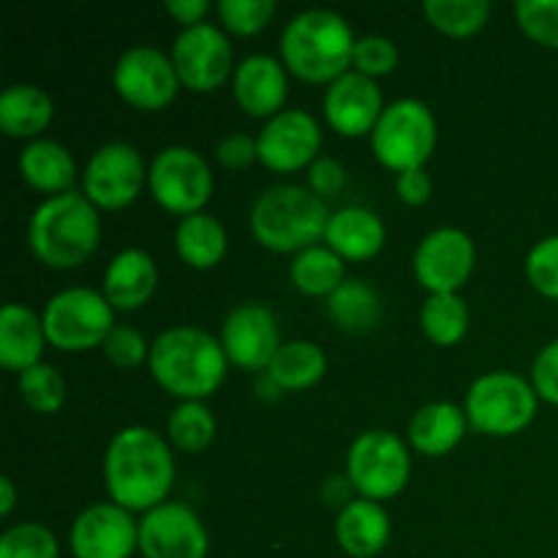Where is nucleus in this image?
<instances>
[{
  "label": "nucleus",
  "mask_w": 558,
  "mask_h": 558,
  "mask_svg": "<svg viewBox=\"0 0 558 558\" xmlns=\"http://www.w3.org/2000/svg\"><path fill=\"white\" fill-rule=\"evenodd\" d=\"M98 240V207L76 189L44 199L27 223V243L36 259L58 270L82 265L96 251Z\"/></svg>",
  "instance_id": "20e7f679"
},
{
  "label": "nucleus",
  "mask_w": 558,
  "mask_h": 558,
  "mask_svg": "<svg viewBox=\"0 0 558 558\" xmlns=\"http://www.w3.org/2000/svg\"><path fill=\"white\" fill-rule=\"evenodd\" d=\"M425 16L447 36H472L488 22V0H425Z\"/></svg>",
  "instance_id": "72a5a7b5"
},
{
  "label": "nucleus",
  "mask_w": 558,
  "mask_h": 558,
  "mask_svg": "<svg viewBox=\"0 0 558 558\" xmlns=\"http://www.w3.org/2000/svg\"><path fill=\"white\" fill-rule=\"evenodd\" d=\"M41 322L52 347L82 352L107 341L114 330V308L96 289L69 287L47 300Z\"/></svg>",
  "instance_id": "6e6552de"
},
{
  "label": "nucleus",
  "mask_w": 558,
  "mask_h": 558,
  "mask_svg": "<svg viewBox=\"0 0 558 558\" xmlns=\"http://www.w3.org/2000/svg\"><path fill=\"white\" fill-rule=\"evenodd\" d=\"M474 240L458 227H436L414 251V276L430 294L458 292L472 276Z\"/></svg>",
  "instance_id": "4468645a"
},
{
  "label": "nucleus",
  "mask_w": 558,
  "mask_h": 558,
  "mask_svg": "<svg viewBox=\"0 0 558 558\" xmlns=\"http://www.w3.org/2000/svg\"><path fill=\"white\" fill-rule=\"evenodd\" d=\"M101 349L104 357L118 365V368H136V365L147 363V357H150V343L131 325H114V330L109 332Z\"/></svg>",
  "instance_id": "a19ab883"
},
{
  "label": "nucleus",
  "mask_w": 558,
  "mask_h": 558,
  "mask_svg": "<svg viewBox=\"0 0 558 558\" xmlns=\"http://www.w3.org/2000/svg\"><path fill=\"white\" fill-rule=\"evenodd\" d=\"M512 11L529 38L558 49V0H518Z\"/></svg>",
  "instance_id": "e433bc0d"
},
{
  "label": "nucleus",
  "mask_w": 558,
  "mask_h": 558,
  "mask_svg": "<svg viewBox=\"0 0 558 558\" xmlns=\"http://www.w3.org/2000/svg\"><path fill=\"white\" fill-rule=\"evenodd\" d=\"M216 158L229 169L248 167L251 161H256V158H259V150H256V136L227 134L216 145Z\"/></svg>",
  "instance_id": "c03bdc74"
},
{
  "label": "nucleus",
  "mask_w": 558,
  "mask_h": 558,
  "mask_svg": "<svg viewBox=\"0 0 558 558\" xmlns=\"http://www.w3.org/2000/svg\"><path fill=\"white\" fill-rule=\"evenodd\" d=\"M147 185L158 205L180 218L199 213L213 194V169L189 145H167L147 167Z\"/></svg>",
  "instance_id": "9d476101"
},
{
  "label": "nucleus",
  "mask_w": 558,
  "mask_h": 558,
  "mask_svg": "<svg viewBox=\"0 0 558 558\" xmlns=\"http://www.w3.org/2000/svg\"><path fill=\"white\" fill-rule=\"evenodd\" d=\"M169 445L185 452H199L216 436V417L205 401H180L167 420Z\"/></svg>",
  "instance_id": "473e14b6"
},
{
  "label": "nucleus",
  "mask_w": 558,
  "mask_h": 558,
  "mask_svg": "<svg viewBox=\"0 0 558 558\" xmlns=\"http://www.w3.org/2000/svg\"><path fill=\"white\" fill-rule=\"evenodd\" d=\"M420 325L425 336L439 347H452L469 330V308L458 292L428 294L420 308Z\"/></svg>",
  "instance_id": "2f4dec72"
},
{
  "label": "nucleus",
  "mask_w": 558,
  "mask_h": 558,
  "mask_svg": "<svg viewBox=\"0 0 558 558\" xmlns=\"http://www.w3.org/2000/svg\"><path fill=\"white\" fill-rule=\"evenodd\" d=\"M371 147L374 156L396 172L425 167L436 147V118L428 104L412 96L387 104L371 131Z\"/></svg>",
  "instance_id": "0eeeda50"
},
{
  "label": "nucleus",
  "mask_w": 558,
  "mask_h": 558,
  "mask_svg": "<svg viewBox=\"0 0 558 558\" xmlns=\"http://www.w3.org/2000/svg\"><path fill=\"white\" fill-rule=\"evenodd\" d=\"M16 167L33 189L49 191L54 196L71 191L76 178V163L69 147L60 145L58 140H44V136L22 147Z\"/></svg>",
  "instance_id": "393cba45"
},
{
  "label": "nucleus",
  "mask_w": 558,
  "mask_h": 558,
  "mask_svg": "<svg viewBox=\"0 0 558 558\" xmlns=\"http://www.w3.org/2000/svg\"><path fill=\"white\" fill-rule=\"evenodd\" d=\"M147 180L142 153L129 142H107L98 147L82 172V194L104 210L131 205Z\"/></svg>",
  "instance_id": "9b49d317"
},
{
  "label": "nucleus",
  "mask_w": 558,
  "mask_h": 558,
  "mask_svg": "<svg viewBox=\"0 0 558 558\" xmlns=\"http://www.w3.org/2000/svg\"><path fill=\"white\" fill-rule=\"evenodd\" d=\"M357 36L338 11L305 9L287 22L281 33V60L305 82L338 80L352 69Z\"/></svg>",
  "instance_id": "7ed1b4c3"
},
{
  "label": "nucleus",
  "mask_w": 558,
  "mask_h": 558,
  "mask_svg": "<svg viewBox=\"0 0 558 558\" xmlns=\"http://www.w3.org/2000/svg\"><path fill=\"white\" fill-rule=\"evenodd\" d=\"M396 191L407 205H425L434 194V180L425 172V167L407 169V172H398Z\"/></svg>",
  "instance_id": "a18cd8bd"
},
{
  "label": "nucleus",
  "mask_w": 558,
  "mask_h": 558,
  "mask_svg": "<svg viewBox=\"0 0 558 558\" xmlns=\"http://www.w3.org/2000/svg\"><path fill=\"white\" fill-rule=\"evenodd\" d=\"M227 352L213 332L194 325L167 327L150 343V374L180 401H205L227 376Z\"/></svg>",
  "instance_id": "f03ea898"
},
{
  "label": "nucleus",
  "mask_w": 558,
  "mask_h": 558,
  "mask_svg": "<svg viewBox=\"0 0 558 558\" xmlns=\"http://www.w3.org/2000/svg\"><path fill=\"white\" fill-rule=\"evenodd\" d=\"M347 178H349L347 167L332 156H319L308 167V183L316 196L341 194L343 185H347Z\"/></svg>",
  "instance_id": "37998d69"
},
{
  "label": "nucleus",
  "mask_w": 558,
  "mask_h": 558,
  "mask_svg": "<svg viewBox=\"0 0 558 558\" xmlns=\"http://www.w3.org/2000/svg\"><path fill=\"white\" fill-rule=\"evenodd\" d=\"M69 543L74 558H131L140 548V521L114 501H98L74 518Z\"/></svg>",
  "instance_id": "dca6fc26"
},
{
  "label": "nucleus",
  "mask_w": 558,
  "mask_h": 558,
  "mask_svg": "<svg viewBox=\"0 0 558 558\" xmlns=\"http://www.w3.org/2000/svg\"><path fill=\"white\" fill-rule=\"evenodd\" d=\"M174 251L189 267L207 270L227 254V229L210 213H191L174 227Z\"/></svg>",
  "instance_id": "bb28decb"
},
{
  "label": "nucleus",
  "mask_w": 558,
  "mask_h": 558,
  "mask_svg": "<svg viewBox=\"0 0 558 558\" xmlns=\"http://www.w3.org/2000/svg\"><path fill=\"white\" fill-rule=\"evenodd\" d=\"M322 107H325L327 123L338 134L363 136L374 131L376 120L381 118L387 104L381 98V90L374 76H365L360 71L349 69L347 74H341L327 85Z\"/></svg>",
  "instance_id": "6ab92c4d"
},
{
  "label": "nucleus",
  "mask_w": 558,
  "mask_h": 558,
  "mask_svg": "<svg viewBox=\"0 0 558 558\" xmlns=\"http://www.w3.org/2000/svg\"><path fill=\"white\" fill-rule=\"evenodd\" d=\"M14 501H16L14 483H11V477H0V512H3V515H11Z\"/></svg>",
  "instance_id": "09e8293b"
},
{
  "label": "nucleus",
  "mask_w": 558,
  "mask_h": 558,
  "mask_svg": "<svg viewBox=\"0 0 558 558\" xmlns=\"http://www.w3.org/2000/svg\"><path fill=\"white\" fill-rule=\"evenodd\" d=\"M207 529L183 501H163L142 515L140 550L145 558H205Z\"/></svg>",
  "instance_id": "2eb2a0df"
},
{
  "label": "nucleus",
  "mask_w": 558,
  "mask_h": 558,
  "mask_svg": "<svg viewBox=\"0 0 558 558\" xmlns=\"http://www.w3.org/2000/svg\"><path fill=\"white\" fill-rule=\"evenodd\" d=\"M330 213L322 196L298 183L270 185L251 207V232L272 251H303L325 240Z\"/></svg>",
  "instance_id": "39448f33"
},
{
  "label": "nucleus",
  "mask_w": 558,
  "mask_h": 558,
  "mask_svg": "<svg viewBox=\"0 0 558 558\" xmlns=\"http://www.w3.org/2000/svg\"><path fill=\"white\" fill-rule=\"evenodd\" d=\"M44 322L31 305L9 303L0 311V365L9 371H27L41 363Z\"/></svg>",
  "instance_id": "b1692460"
},
{
  "label": "nucleus",
  "mask_w": 558,
  "mask_h": 558,
  "mask_svg": "<svg viewBox=\"0 0 558 558\" xmlns=\"http://www.w3.org/2000/svg\"><path fill=\"white\" fill-rule=\"evenodd\" d=\"M172 63L180 85L196 93H210L232 71V44L213 22L183 27L172 41Z\"/></svg>",
  "instance_id": "f8f14e48"
},
{
  "label": "nucleus",
  "mask_w": 558,
  "mask_h": 558,
  "mask_svg": "<svg viewBox=\"0 0 558 558\" xmlns=\"http://www.w3.org/2000/svg\"><path fill=\"white\" fill-rule=\"evenodd\" d=\"M338 545L354 558H371L390 543V515L374 499H352L336 518Z\"/></svg>",
  "instance_id": "5701e85b"
},
{
  "label": "nucleus",
  "mask_w": 558,
  "mask_h": 558,
  "mask_svg": "<svg viewBox=\"0 0 558 558\" xmlns=\"http://www.w3.org/2000/svg\"><path fill=\"white\" fill-rule=\"evenodd\" d=\"M327 357L319 343L314 341H287L267 365V374L281 385V390H305L314 387L325 376Z\"/></svg>",
  "instance_id": "7c9ffc66"
},
{
  "label": "nucleus",
  "mask_w": 558,
  "mask_h": 558,
  "mask_svg": "<svg viewBox=\"0 0 558 558\" xmlns=\"http://www.w3.org/2000/svg\"><path fill=\"white\" fill-rule=\"evenodd\" d=\"M385 238V221L374 210L360 205H349L330 213V221L325 229V245H330L343 262L371 259L381 251Z\"/></svg>",
  "instance_id": "4be33fe9"
},
{
  "label": "nucleus",
  "mask_w": 558,
  "mask_h": 558,
  "mask_svg": "<svg viewBox=\"0 0 558 558\" xmlns=\"http://www.w3.org/2000/svg\"><path fill=\"white\" fill-rule=\"evenodd\" d=\"M158 287L156 259L145 248H123L104 270L101 294L118 311H134L153 298Z\"/></svg>",
  "instance_id": "412c9836"
},
{
  "label": "nucleus",
  "mask_w": 558,
  "mask_h": 558,
  "mask_svg": "<svg viewBox=\"0 0 558 558\" xmlns=\"http://www.w3.org/2000/svg\"><path fill=\"white\" fill-rule=\"evenodd\" d=\"M322 125L305 109H281L256 134L259 161L272 172H294L319 158Z\"/></svg>",
  "instance_id": "f3484780"
},
{
  "label": "nucleus",
  "mask_w": 558,
  "mask_h": 558,
  "mask_svg": "<svg viewBox=\"0 0 558 558\" xmlns=\"http://www.w3.org/2000/svg\"><path fill=\"white\" fill-rule=\"evenodd\" d=\"M354 71L365 76H379L387 74L398 65V47L392 38L379 36V33H368V36H360L354 44L352 54Z\"/></svg>",
  "instance_id": "ea45409f"
},
{
  "label": "nucleus",
  "mask_w": 558,
  "mask_h": 558,
  "mask_svg": "<svg viewBox=\"0 0 558 558\" xmlns=\"http://www.w3.org/2000/svg\"><path fill=\"white\" fill-rule=\"evenodd\" d=\"M16 387H20L22 401L38 414H54L65 403V379L49 363H38L22 371Z\"/></svg>",
  "instance_id": "f704fd0d"
},
{
  "label": "nucleus",
  "mask_w": 558,
  "mask_h": 558,
  "mask_svg": "<svg viewBox=\"0 0 558 558\" xmlns=\"http://www.w3.org/2000/svg\"><path fill=\"white\" fill-rule=\"evenodd\" d=\"M221 347L229 363L248 371H267L270 360L281 349V332L270 305H234L221 325Z\"/></svg>",
  "instance_id": "a211bd4d"
},
{
  "label": "nucleus",
  "mask_w": 558,
  "mask_h": 558,
  "mask_svg": "<svg viewBox=\"0 0 558 558\" xmlns=\"http://www.w3.org/2000/svg\"><path fill=\"white\" fill-rule=\"evenodd\" d=\"M537 390L515 371H488L466 390L469 425L490 436H512L537 414Z\"/></svg>",
  "instance_id": "423d86ee"
},
{
  "label": "nucleus",
  "mask_w": 558,
  "mask_h": 558,
  "mask_svg": "<svg viewBox=\"0 0 558 558\" xmlns=\"http://www.w3.org/2000/svg\"><path fill=\"white\" fill-rule=\"evenodd\" d=\"M409 472H412L409 447L392 430H365L349 447L347 480L363 499H392L403 490Z\"/></svg>",
  "instance_id": "1a4fd4ad"
},
{
  "label": "nucleus",
  "mask_w": 558,
  "mask_h": 558,
  "mask_svg": "<svg viewBox=\"0 0 558 558\" xmlns=\"http://www.w3.org/2000/svg\"><path fill=\"white\" fill-rule=\"evenodd\" d=\"M532 385L539 398L558 407V338L545 343L532 363Z\"/></svg>",
  "instance_id": "79ce46f5"
},
{
  "label": "nucleus",
  "mask_w": 558,
  "mask_h": 558,
  "mask_svg": "<svg viewBox=\"0 0 558 558\" xmlns=\"http://www.w3.org/2000/svg\"><path fill=\"white\" fill-rule=\"evenodd\" d=\"M167 11L180 25L191 27L205 22V14L210 11V0H167Z\"/></svg>",
  "instance_id": "49530a36"
},
{
  "label": "nucleus",
  "mask_w": 558,
  "mask_h": 558,
  "mask_svg": "<svg viewBox=\"0 0 558 558\" xmlns=\"http://www.w3.org/2000/svg\"><path fill=\"white\" fill-rule=\"evenodd\" d=\"M469 417L461 407L450 401H434L417 409L409 423V441L425 456H445L461 445Z\"/></svg>",
  "instance_id": "a878e982"
},
{
  "label": "nucleus",
  "mask_w": 558,
  "mask_h": 558,
  "mask_svg": "<svg viewBox=\"0 0 558 558\" xmlns=\"http://www.w3.org/2000/svg\"><path fill=\"white\" fill-rule=\"evenodd\" d=\"M52 98L38 85L16 82L0 93V129L9 136H36L52 120Z\"/></svg>",
  "instance_id": "cd10ccee"
},
{
  "label": "nucleus",
  "mask_w": 558,
  "mask_h": 558,
  "mask_svg": "<svg viewBox=\"0 0 558 558\" xmlns=\"http://www.w3.org/2000/svg\"><path fill=\"white\" fill-rule=\"evenodd\" d=\"M0 558H58V539L44 523H14L0 537Z\"/></svg>",
  "instance_id": "c9c22d12"
},
{
  "label": "nucleus",
  "mask_w": 558,
  "mask_h": 558,
  "mask_svg": "<svg viewBox=\"0 0 558 558\" xmlns=\"http://www.w3.org/2000/svg\"><path fill=\"white\" fill-rule=\"evenodd\" d=\"M232 90L245 112L254 118H272L281 112L289 96L287 65L267 52L248 54L234 65Z\"/></svg>",
  "instance_id": "aec40b11"
},
{
  "label": "nucleus",
  "mask_w": 558,
  "mask_h": 558,
  "mask_svg": "<svg viewBox=\"0 0 558 558\" xmlns=\"http://www.w3.org/2000/svg\"><path fill=\"white\" fill-rule=\"evenodd\" d=\"M104 485L109 499L129 512H147L163 505L174 485L169 441L145 425L118 430L104 452Z\"/></svg>",
  "instance_id": "f257e3e1"
},
{
  "label": "nucleus",
  "mask_w": 558,
  "mask_h": 558,
  "mask_svg": "<svg viewBox=\"0 0 558 558\" xmlns=\"http://www.w3.org/2000/svg\"><path fill=\"white\" fill-rule=\"evenodd\" d=\"M114 90L136 109H163L178 96L180 76L174 71L172 54L156 47L125 49L112 71Z\"/></svg>",
  "instance_id": "ddd939ff"
},
{
  "label": "nucleus",
  "mask_w": 558,
  "mask_h": 558,
  "mask_svg": "<svg viewBox=\"0 0 558 558\" xmlns=\"http://www.w3.org/2000/svg\"><path fill=\"white\" fill-rule=\"evenodd\" d=\"M281 385H278L276 379H272L267 371H262L259 376H256V396L265 398V401H276L278 396H281Z\"/></svg>",
  "instance_id": "de8ad7c7"
},
{
  "label": "nucleus",
  "mask_w": 558,
  "mask_h": 558,
  "mask_svg": "<svg viewBox=\"0 0 558 558\" xmlns=\"http://www.w3.org/2000/svg\"><path fill=\"white\" fill-rule=\"evenodd\" d=\"M526 276L545 298L558 300V234L537 240L526 256Z\"/></svg>",
  "instance_id": "58836bf2"
},
{
  "label": "nucleus",
  "mask_w": 558,
  "mask_h": 558,
  "mask_svg": "<svg viewBox=\"0 0 558 558\" xmlns=\"http://www.w3.org/2000/svg\"><path fill=\"white\" fill-rule=\"evenodd\" d=\"M327 314L341 330L368 332L381 319V298L363 278H347L336 292L327 298Z\"/></svg>",
  "instance_id": "c85d7f7f"
},
{
  "label": "nucleus",
  "mask_w": 558,
  "mask_h": 558,
  "mask_svg": "<svg viewBox=\"0 0 558 558\" xmlns=\"http://www.w3.org/2000/svg\"><path fill=\"white\" fill-rule=\"evenodd\" d=\"M276 14V0H218V16L238 36L262 31Z\"/></svg>",
  "instance_id": "4c0bfd02"
},
{
  "label": "nucleus",
  "mask_w": 558,
  "mask_h": 558,
  "mask_svg": "<svg viewBox=\"0 0 558 558\" xmlns=\"http://www.w3.org/2000/svg\"><path fill=\"white\" fill-rule=\"evenodd\" d=\"M289 276L300 292L311 294V298H330L347 281V262L330 245L316 243L294 254Z\"/></svg>",
  "instance_id": "c756f323"
}]
</instances>
